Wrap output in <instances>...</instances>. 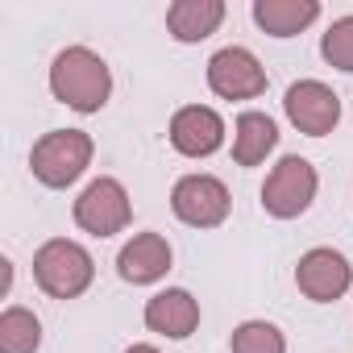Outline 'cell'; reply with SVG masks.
Wrapping results in <instances>:
<instances>
[{"instance_id": "obj_1", "label": "cell", "mask_w": 353, "mask_h": 353, "mask_svg": "<svg viewBox=\"0 0 353 353\" xmlns=\"http://www.w3.org/2000/svg\"><path fill=\"white\" fill-rule=\"evenodd\" d=\"M50 92L59 104H67L75 112H100L112 96V71L96 50L67 46L50 63Z\"/></svg>"}, {"instance_id": "obj_2", "label": "cell", "mask_w": 353, "mask_h": 353, "mask_svg": "<svg viewBox=\"0 0 353 353\" xmlns=\"http://www.w3.org/2000/svg\"><path fill=\"white\" fill-rule=\"evenodd\" d=\"M34 279H38V287L50 299H79L92 287V279H96V262H92V254L79 241L54 237V241L38 245V254H34Z\"/></svg>"}, {"instance_id": "obj_3", "label": "cell", "mask_w": 353, "mask_h": 353, "mask_svg": "<svg viewBox=\"0 0 353 353\" xmlns=\"http://www.w3.org/2000/svg\"><path fill=\"white\" fill-rule=\"evenodd\" d=\"M92 137L83 129H50L34 141L30 150V170H34V179L46 183V188H71L79 174L88 170L92 162Z\"/></svg>"}, {"instance_id": "obj_4", "label": "cell", "mask_w": 353, "mask_h": 353, "mask_svg": "<svg viewBox=\"0 0 353 353\" xmlns=\"http://www.w3.org/2000/svg\"><path fill=\"white\" fill-rule=\"evenodd\" d=\"M316 166L299 154H287L279 158V166L266 174V183H262V208L274 216V221H295L312 208L316 200Z\"/></svg>"}, {"instance_id": "obj_5", "label": "cell", "mask_w": 353, "mask_h": 353, "mask_svg": "<svg viewBox=\"0 0 353 353\" xmlns=\"http://www.w3.org/2000/svg\"><path fill=\"white\" fill-rule=\"evenodd\" d=\"M229 208H233V196L216 174H183V179L170 188V212L192 229L225 225Z\"/></svg>"}, {"instance_id": "obj_6", "label": "cell", "mask_w": 353, "mask_h": 353, "mask_svg": "<svg viewBox=\"0 0 353 353\" xmlns=\"http://www.w3.org/2000/svg\"><path fill=\"white\" fill-rule=\"evenodd\" d=\"M133 221V204H129V192L121 188V179H108V174H100V179H92L79 200H75V225L92 237H112L121 233L125 225Z\"/></svg>"}, {"instance_id": "obj_7", "label": "cell", "mask_w": 353, "mask_h": 353, "mask_svg": "<svg viewBox=\"0 0 353 353\" xmlns=\"http://www.w3.org/2000/svg\"><path fill=\"white\" fill-rule=\"evenodd\" d=\"M283 112H287V121H291L299 133H307V137H328V133L336 129V121H341V96H336L328 83H320V79H299V83L287 88Z\"/></svg>"}, {"instance_id": "obj_8", "label": "cell", "mask_w": 353, "mask_h": 353, "mask_svg": "<svg viewBox=\"0 0 353 353\" xmlns=\"http://www.w3.org/2000/svg\"><path fill=\"white\" fill-rule=\"evenodd\" d=\"M208 88L221 100H254L266 92V67L245 46H225L208 59Z\"/></svg>"}, {"instance_id": "obj_9", "label": "cell", "mask_w": 353, "mask_h": 353, "mask_svg": "<svg viewBox=\"0 0 353 353\" xmlns=\"http://www.w3.org/2000/svg\"><path fill=\"white\" fill-rule=\"evenodd\" d=\"M295 287L312 299V303H336L349 287H353V266L341 250L316 245L299 258L295 266Z\"/></svg>"}, {"instance_id": "obj_10", "label": "cell", "mask_w": 353, "mask_h": 353, "mask_svg": "<svg viewBox=\"0 0 353 353\" xmlns=\"http://www.w3.org/2000/svg\"><path fill=\"white\" fill-rule=\"evenodd\" d=\"M166 137L183 158H208V154H216L225 145V121L208 104H188V108H179L170 117Z\"/></svg>"}, {"instance_id": "obj_11", "label": "cell", "mask_w": 353, "mask_h": 353, "mask_svg": "<svg viewBox=\"0 0 353 353\" xmlns=\"http://www.w3.org/2000/svg\"><path fill=\"white\" fill-rule=\"evenodd\" d=\"M166 270H170V245L162 233H133L117 254V274L133 287H150L166 279Z\"/></svg>"}, {"instance_id": "obj_12", "label": "cell", "mask_w": 353, "mask_h": 353, "mask_svg": "<svg viewBox=\"0 0 353 353\" xmlns=\"http://www.w3.org/2000/svg\"><path fill=\"white\" fill-rule=\"evenodd\" d=\"M145 328L158 332V336H170V341H183L200 328V303L192 291L183 287H166L158 291L150 303H145Z\"/></svg>"}, {"instance_id": "obj_13", "label": "cell", "mask_w": 353, "mask_h": 353, "mask_svg": "<svg viewBox=\"0 0 353 353\" xmlns=\"http://www.w3.org/2000/svg\"><path fill=\"white\" fill-rule=\"evenodd\" d=\"M225 21V0H174L166 9V30L174 42H204Z\"/></svg>"}, {"instance_id": "obj_14", "label": "cell", "mask_w": 353, "mask_h": 353, "mask_svg": "<svg viewBox=\"0 0 353 353\" xmlns=\"http://www.w3.org/2000/svg\"><path fill=\"white\" fill-rule=\"evenodd\" d=\"M320 17V0H254V21L270 38H295Z\"/></svg>"}, {"instance_id": "obj_15", "label": "cell", "mask_w": 353, "mask_h": 353, "mask_svg": "<svg viewBox=\"0 0 353 353\" xmlns=\"http://www.w3.org/2000/svg\"><path fill=\"white\" fill-rule=\"evenodd\" d=\"M279 145V125L266 112H241L233 125V162L237 166H258L266 162V154Z\"/></svg>"}, {"instance_id": "obj_16", "label": "cell", "mask_w": 353, "mask_h": 353, "mask_svg": "<svg viewBox=\"0 0 353 353\" xmlns=\"http://www.w3.org/2000/svg\"><path fill=\"white\" fill-rule=\"evenodd\" d=\"M42 324L30 307H5L0 312V353H38Z\"/></svg>"}, {"instance_id": "obj_17", "label": "cell", "mask_w": 353, "mask_h": 353, "mask_svg": "<svg viewBox=\"0 0 353 353\" xmlns=\"http://www.w3.org/2000/svg\"><path fill=\"white\" fill-rule=\"evenodd\" d=\"M229 349L233 353H287V336L270 320H245L233 328Z\"/></svg>"}, {"instance_id": "obj_18", "label": "cell", "mask_w": 353, "mask_h": 353, "mask_svg": "<svg viewBox=\"0 0 353 353\" xmlns=\"http://www.w3.org/2000/svg\"><path fill=\"white\" fill-rule=\"evenodd\" d=\"M320 54H324L328 67L353 75V13H349V17H336V21L324 30V38H320Z\"/></svg>"}, {"instance_id": "obj_19", "label": "cell", "mask_w": 353, "mask_h": 353, "mask_svg": "<svg viewBox=\"0 0 353 353\" xmlns=\"http://www.w3.org/2000/svg\"><path fill=\"white\" fill-rule=\"evenodd\" d=\"M125 353H158V349H154V345H129Z\"/></svg>"}]
</instances>
